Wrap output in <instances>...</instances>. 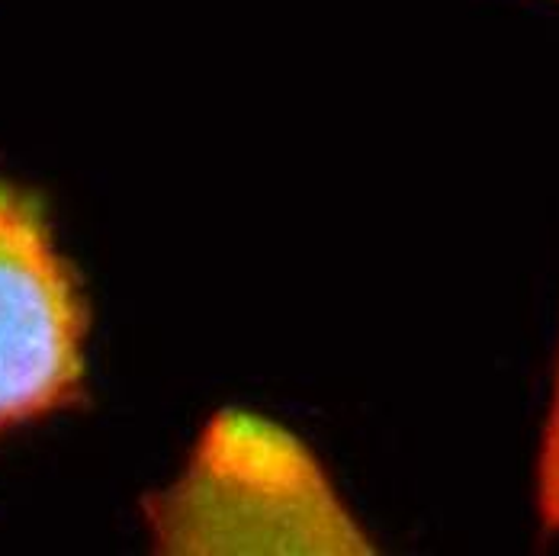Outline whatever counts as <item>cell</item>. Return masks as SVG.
I'll use <instances>...</instances> for the list:
<instances>
[{
	"label": "cell",
	"instance_id": "6da1fadb",
	"mask_svg": "<svg viewBox=\"0 0 559 556\" xmlns=\"http://www.w3.org/2000/svg\"><path fill=\"white\" fill-rule=\"evenodd\" d=\"M168 556H367L373 537L299 435L248 409L216 412L177 480L145 499Z\"/></svg>",
	"mask_w": 559,
	"mask_h": 556
},
{
	"label": "cell",
	"instance_id": "7a4b0ae2",
	"mask_svg": "<svg viewBox=\"0 0 559 556\" xmlns=\"http://www.w3.org/2000/svg\"><path fill=\"white\" fill-rule=\"evenodd\" d=\"M84 338L87 306L43 203L0 180V435L81 395Z\"/></svg>",
	"mask_w": 559,
	"mask_h": 556
},
{
	"label": "cell",
	"instance_id": "3957f363",
	"mask_svg": "<svg viewBox=\"0 0 559 556\" xmlns=\"http://www.w3.org/2000/svg\"><path fill=\"white\" fill-rule=\"evenodd\" d=\"M534 511L544 537H559V347L534 460Z\"/></svg>",
	"mask_w": 559,
	"mask_h": 556
}]
</instances>
